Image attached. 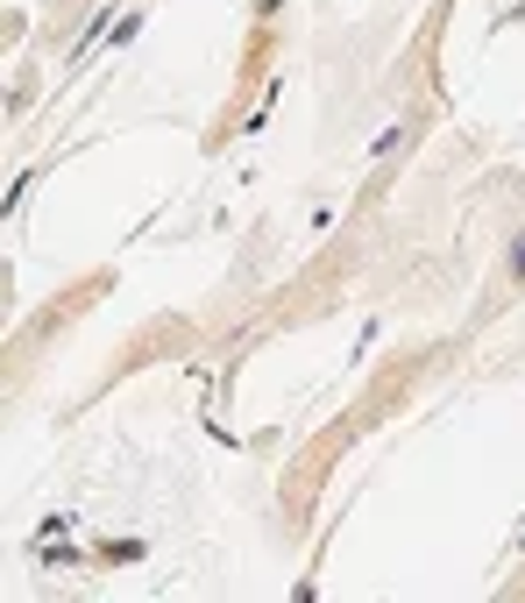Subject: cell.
Here are the masks:
<instances>
[{
    "label": "cell",
    "instance_id": "obj_1",
    "mask_svg": "<svg viewBox=\"0 0 525 603\" xmlns=\"http://www.w3.org/2000/svg\"><path fill=\"white\" fill-rule=\"evenodd\" d=\"M504 255H512V270H518V284H525V235H518V241H512Z\"/></svg>",
    "mask_w": 525,
    "mask_h": 603
}]
</instances>
